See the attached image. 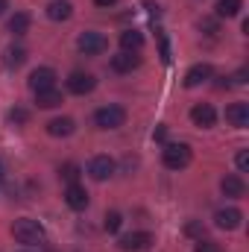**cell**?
Wrapping results in <instances>:
<instances>
[{
    "mask_svg": "<svg viewBox=\"0 0 249 252\" xmlns=\"http://www.w3.org/2000/svg\"><path fill=\"white\" fill-rule=\"evenodd\" d=\"M12 235H15V241H18V244H27V247L44 244V229H41V223H38V220H32V217H21V220H15Z\"/></svg>",
    "mask_w": 249,
    "mask_h": 252,
    "instance_id": "cell-1",
    "label": "cell"
},
{
    "mask_svg": "<svg viewBox=\"0 0 249 252\" xmlns=\"http://www.w3.org/2000/svg\"><path fill=\"white\" fill-rule=\"evenodd\" d=\"M161 161H164V167H170V170H182L190 164V147L187 144H167L164 150H161Z\"/></svg>",
    "mask_w": 249,
    "mask_h": 252,
    "instance_id": "cell-2",
    "label": "cell"
},
{
    "mask_svg": "<svg viewBox=\"0 0 249 252\" xmlns=\"http://www.w3.org/2000/svg\"><path fill=\"white\" fill-rule=\"evenodd\" d=\"M94 124L100 129H118L126 124V109L124 106H103V109H97Z\"/></svg>",
    "mask_w": 249,
    "mask_h": 252,
    "instance_id": "cell-3",
    "label": "cell"
},
{
    "mask_svg": "<svg viewBox=\"0 0 249 252\" xmlns=\"http://www.w3.org/2000/svg\"><path fill=\"white\" fill-rule=\"evenodd\" d=\"M76 47L85 53V56H100L103 50H109V38L103 32H82L76 38Z\"/></svg>",
    "mask_w": 249,
    "mask_h": 252,
    "instance_id": "cell-4",
    "label": "cell"
},
{
    "mask_svg": "<svg viewBox=\"0 0 249 252\" xmlns=\"http://www.w3.org/2000/svg\"><path fill=\"white\" fill-rule=\"evenodd\" d=\"M30 88L38 94V91H47V88H56V70L53 67H35L30 73Z\"/></svg>",
    "mask_w": 249,
    "mask_h": 252,
    "instance_id": "cell-5",
    "label": "cell"
},
{
    "mask_svg": "<svg viewBox=\"0 0 249 252\" xmlns=\"http://www.w3.org/2000/svg\"><path fill=\"white\" fill-rule=\"evenodd\" d=\"M94 88H97V79L85 70H73L67 76V91H73V94H91Z\"/></svg>",
    "mask_w": 249,
    "mask_h": 252,
    "instance_id": "cell-6",
    "label": "cell"
},
{
    "mask_svg": "<svg viewBox=\"0 0 249 252\" xmlns=\"http://www.w3.org/2000/svg\"><path fill=\"white\" fill-rule=\"evenodd\" d=\"M150 244H153L150 232H132V235H126V238L118 241V247L124 252H144V250H150Z\"/></svg>",
    "mask_w": 249,
    "mask_h": 252,
    "instance_id": "cell-7",
    "label": "cell"
},
{
    "mask_svg": "<svg viewBox=\"0 0 249 252\" xmlns=\"http://www.w3.org/2000/svg\"><path fill=\"white\" fill-rule=\"evenodd\" d=\"M112 173H115V161H112L109 156H94V158L88 161V176H91V179L103 182V179H109Z\"/></svg>",
    "mask_w": 249,
    "mask_h": 252,
    "instance_id": "cell-8",
    "label": "cell"
},
{
    "mask_svg": "<svg viewBox=\"0 0 249 252\" xmlns=\"http://www.w3.org/2000/svg\"><path fill=\"white\" fill-rule=\"evenodd\" d=\"M64 202H67L73 211H82V208L88 205V190L82 188L79 182H70L67 190H64Z\"/></svg>",
    "mask_w": 249,
    "mask_h": 252,
    "instance_id": "cell-9",
    "label": "cell"
},
{
    "mask_svg": "<svg viewBox=\"0 0 249 252\" xmlns=\"http://www.w3.org/2000/svg\"><path fill=\"white\" fill-rule=\"evenodd\" d=\"M241 220H244V214H241L238 208H220V211L214 214V223H217L220 229H226V232L238 229V226H241Z\"/></svg>",
    "mask_w": 249,
    "mask_h": 252,
    "instance_id": "cell-10",
    "label": "cell"
},
{
    "mask_svg": "<svg viewBox=\"0 0 249 252\" xmlns=\"http://www.w3.org/2000/svg\"><path fill=\"white\" fill-rule=\"evenodd\" d=\"M226 121L235 126V129H247L249 126V106L247 103H232L226 109Z\"/></svg>",
    "mask_w": 249,
    "mask_h": 252,
    "instance_id": "cell-11",
    "label": "cell"
},
{
    "mask_svg": "<svg viewBox=\"0 0 249 252\" xmlns=\"http://www.w3.org/2000/svg\"><path fill=\"white\" fill-rule=\"evenodd\" d=\"M190 121L196 126H202V129H208V126H214V121H217V112L208 103H199V106L190 109Z\"/></svg>",
    "mask_w": 249,
    "mask_h": 252,
    "instance_id": "cell-12",
    "label": "cell"
},
{
    "mask_svg": "<svg viewBox=\"0 0 249 252\" xmlns=\"http://www.w3.org/2000/svg\"><path fill=\"white\" fill-rule=\"evenodd\" d=\"M211 64H205V62H199V64H193L190 70L185 73V85L187 88H196V85H202L205 79H211Z\"/></svg>",
    "mask_w": 249,
    "mask_h": 252,
    "instance_id": "cell-13",
    "label": "cell"
},
{
    "mask_svg": "<svg viewBox=\"0 0 249 252\" xmlns=\"http://www.w3.org/2000/svg\"><path fill=\"white\" fill-rule=\"evenodd\" d=\"M73 129H76V124H73L70 118H53V121L47 124V132H50L53 138H67V135H73Z\"/></svg>",
    "mask_w": 249,
    "mask_h": 252,
    "instance_id": "cell-14",
    "label": "cell"
},
{
    "mask_svg": "<svg viewBox=\"0 0 249 252\" xmlns=\"http://www.w3.org/2000/svg\"><path fill=\"white\" fill-rule=\"evenodd\" d=\"M141 64V59L135 56V53H118V56H112V67L118 70V73H129V70H135Z\"/></svg>",
    "mask_w": 249,
    "mask_h": 252,
    "instance_id": "cell-15",
    "label": "cell"
},
{
    "mask_svg": "<svg viewBox=\"0 0 249 252\" xmlns=\"http://www.w3.org/2000/svg\"><path fill=\"white\" fill-rule=\"evenodd\" d=\"M121 47L126 53H138L144 47V35L138 30H126V32H121Z\"/></svg>",
    "mask_w": 249,
    "mask_h": 252,
    "instance_id": "cell-16",
    "label": "cell"
},
{
    "mask_svg": "<svg viewBox=\"0 0 249 252\" xmlns=\"http://www.w3.org/2000/svg\"><path fill=\"white\" fill-rule=\"evenodd\" d=\"M35 103H38V109H56V106L62 103V91H56V88L38 91V94H35Z\"/></svg>",
    "mask_w": 249,
    "mask_h": 252,
    "instance_id": "cell-17",
    "label": "cell"
},
{
    "mask_svg": "<svg viewBox=\"0 0 249 252\" xmlns=\"http://www.w3.org/2000/svg\"><path fill=\"white\" fill-rule=\"evenodd\" d=\"M24 62H27V50H24V47H6V53H3V64H6L9 70H18Z\"/></svg>",
    "mask_w": 249,
    "mask_h": 252,
    "instance_id": "cell-18",
    "label": "cell"
},
{
    "mask_svg": "<svg viewBox=\"0 0 249 252\" xmlns=\"http://www.w3.org/2000/svg\"><path fill=\"white\" fill-rule=\"evenodd\" d=\"M220 188H223V193H226V196H244L247 185H244V179H241L238 173H232V176H226V179L220 182Z\"/></svg>",
    "mask_w": 249,
    "mask_h": 252,
    "instance_id": "cell-19",
    "label": "cell"
},
{
    "mask_svg": "<svg viewBox=\"0 0 249 252\" xmlns=\"http://www.w3.org/2000/svg\"><path fill=\"white\" fill-rule=\"evenodd\" d=\"M70 12H73V6H70L67 0H53V3L47 6V18H53V21H67Z\"/></svg>",
    "mask_w": 249,
    "mask_h": 252,
    "instance_id": "cell-20",
    "label": "cell"
},
{
    "mask_svg": "<svg viewBox=\"0 0 249 252\" xmlns=\"http://www.w3.org/2000/svg\"><path fill=\"white\" fill-rule=\"evenodd\" d=\"M241 6H244V0H217V18H235L238 12H241Z\"/></svg>",
    "mask_w": 249,
    "mask_h": 252,
    "instance_id": "cell-21",
    "label": "cell"
},
{
    "mask_svg": "<svg viewBox=\"0 0 249 252\" xmlns=\"http://www.w3.org/2000/svg\"><path fill=\"white\" fill-rule=\"evenodd\" d=\"M27 30H30V15H27V12H15V15L9 18V32L24 35Z\"/></svg>",
    "mask_w": 249,
    "mask_h": 252,
    "instance_id": "cell-22",
    "label": "cell"
},
{
    "mask_svg": "<svg viewBox=\"0 0 249 252\" xmlns=\"http://www.w3.org/2000/svg\"><path fill=\"white\" fill-rule=\"evenodd\" d=\"M121 223H124V217H121L118 211H109V214H106V232H112V235H115V232L121 229Z\"/></svg>",
    "mask_w": 249,
    "mask_h": 252,
    "instance_id": "cell-23",
    "label": "cell"
},
{
    "mask_svg": "<svg viewBox=\"0 0 249 252\" xmlns=\"http://www.w3.org/2000/svg\"><path fill=\"white\" fill-rule=\"evenodd\" d=\"M235 164H238V170H241V173H247V170H249V150H238Z\"/></svg>",
    "mask_w": 249,
    "mask_h": 252,
    "instance_id": "cell-24",
    "label": "cell"
},
{
    "mask_svg": "<svg viewBox=\"0 0 249 252\" xmlns=\"http://www.w3.org/2000/svg\"><path fill=\"white\" fill-rule=\"evenodd\" d=\"M62 176L67 179V182H76V179H79V167H76V164H64Z\"/></svg>",
    "mask_w": 249,
    "mask_h": 252,
    "instance_id": "cell-25",
    "label": "cell"
},
{
    "mask_svg": "<svg viewBox=\"0 0 249 252\" xmlns=\"http://www.w3.org/2000/svg\"><path fill=\"white\" fill-rule=\"evenodd\" d=\"M196 252H220V247L211 244V241H199V244H196Z\"/></svg>",
    "mask_w": 249,
    "mask_h": 252,
    "instance_id": "cell-26",
    "label": "cell"
},
{
    "mask_svg": "<svg viewBox=\"0 0 249 252\" xmlns=\"http://www.w3.org/2000/svg\"><path fill=\"white\" fill-rule=\"evenodd\" d=\"M9 121H12V124H24V121H27V112H24V109H15V112H9Z\"/></svg>",
    "mask_w": 249,
    "mask_h": 252,
    "instance_id": "cell-27",
    "label": "cell"
},
{
    "mask_svg": "<svg viewBox=\"0 0 249 252\" xmlns=\"http://www.w3.org/2000/svg\"><path fill=\"white\" fill-rule=\"evenodd\" d=\"M94 3H97V6H115L118 0H94Z\"/></svg>",
    "mask_w": 249,
    "mask_h": 252,
    "instance_id": "cell-28",
    "label": "cell"
},
{
    "mask_svg": "<svg viewBox=\"0 0 249 252\" xmlns=\"http://www.w3.org/2000/svg\"><path fill=\"white\" fill-rule=\"evenodd\" d=\"M6 6H9V3H6V0H0V15L6 12Z\"/></svg>",
    "mask_w": 249,
    "mask_h": 252,
    "instance_id": "cell-29",
    "label": "cell"
},
{
    "mask_svg": "<svg viewBox=\"0 0 249 252\" xmlns=\"http://www.w3.org/2000/svg\"><path fill=\"white\" fill-rule=\"evenodd\" d=\"M0 179H3V164H0Z\"/></svg>",
    "mask_w": 249,
    "mask_h": 252,
    "instance_id": "cell-30",
    "label": "cell"
}]
</instances>
